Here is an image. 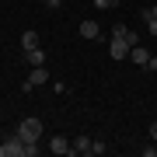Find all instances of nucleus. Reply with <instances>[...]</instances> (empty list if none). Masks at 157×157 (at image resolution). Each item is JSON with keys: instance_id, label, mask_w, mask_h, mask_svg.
<instances>
[{"instance_id": "obj_17", "label": "nucleus", "mask_w": 157, "mask_h": 157, "mask_svg": "<svg viewBox=\"0 0 157 157\" xmlns=\"http://www.w3.org/2000/svg\"><path fill=\"white\" fill-rule=\"evenodd\" d=\"M150 140H154V143H157V122H154V126H150Z\"/></svg>"}, {"instance_id": "obj_19", "label": "nucleus", "mask_w": 157, "mask_h": 157, "mask_svg": "<svg viewBox=\"0 0 157 157\" xmlns=\"http://www.w3.org/2000/svg\"><path fill=\"white\" fill-rule=\"evenodd\" d=\"M42 4H45V0H42Z\"/></svg>"}, {"instance_id": "obj_13", "label": "nucleus", "mask_w": 157, "mask_h": 157, "mask_svg": "<svg viewBox=\"0 0 157 157\" xmlns=\"http://www.w3.org/2000/svg\"><path fill=\"white\" fill-rule=\"evenodd\" d=\"M39 154V143H25V157H35Z\"/></svg>"}, {"instance_id": "obj_1", "label": "nucleus", "mask_w": 157, "mask_h": 157, "mask_svg": "<svg viewBox=\"0 0 157 157\" xmlns=\"http://www.w3.org/2000/svg\"><path fill=\"white\" fill-rule=\"evenodd\" d=\"M17 136H21L25 143H39V136H42V119H21V122H17V129H14Z\"/></svg>"}, {"instance_id": "obj_16", "label": "nucleus", "mask_w": 157, "mask_h": 157, "mask_svg": "<svg viewBox=\"0 0 157 157\" xmlns=\"http://www.w3.org/2000/svg\"><path fill=\"white\" fill-rule=\"evenodd\" d=\"M45 7H52V11H56V7H63V0H45Z\"/></svg>"}, {"instance_id": "obj_14", "label": "nucleus", "mask_w": 157, "mask_h": 157, "mask_svg": "<svg viewBox=\"0 0 157 157\" xmlns=\"http://www.w3.org/2000/svg\"><path fill=\"white\" fill-rule=\"evenodd\" d=\"M143 157H157V143L154 147H143Z\"/></svg>"}, {"instance_id": "obj_15", "label": "nucleus", "mask_w": 157, "mask_h": 157, "mask_svg": "<svg viewBox=\"0 0 157 157\" xmlns=\"http://www.w3.org/2000/svg\"><path fill=\"white\" fill-rule=\"evenodd\" d=\"M143 70H154V73H157V56H150V59H147V67H143Z\"/></svg>"}, {"instance_id": "obj_11", "label": "nucleus", "mask_w": 157, "mask_h": 157, "mask_svg": "<svg viewBox=\"0 0 157 157\" xmlns=\"http://www.w3.org/2000/svg\"><path fill=\"white\" fill-rule=\"evenodd\" d=\"M21 45H25V49H35V45H39V35H35V32H25L21 35Z\"/></svg>"}, {"instance_id": "obj_5", "label": "nucleus", "mask_w": 157, "mask_h": 157, "mask_svg": "<svg viewBox=\"0 0 157 157\" xmlns=\"http://www.w3.org/2000/svg\"><path fill=\"white\" fill-rule=\"evenodd\" d=\"M80 39H87V42L101 39V28H98V21H80Z\"/></svg>"}, {"instance_id": "obj_2", "label": "nucleus", "mask_w": 157, "mask_h": 157, "mask_svg": "<svg viewBox=\"0 0 157 157\" xmlns=\"http://www.w3.org/2000/svg\"><path fill=\"white\" fill-rule=\"evenodd\" d=\"M0 157H25V140L21 136H7L4 143H0Z\"/></svg>"}, {"instance_id": "obj_7", "label": "nucleus", "mask_w": 157, "mask_h": 157, "mask_svg": "<svg viewBox=\"0 0 157 157\" xmlns=\"http://www.w3.org/2000/svg\"><path fill=\"white\" fill-rule=\"evenodd\" d=\"M129 59H133L136 67H147V59H150V52H147L143 45H133V49H129Z\"/></svg>"}, {"instance_id": "obj_3", "label": "nucleus", "mask_w": 157, "mask_h": 157, "mask_svg": "<svg viewBox=\"0 0 157 157\" xmlns=\"http://www.w3.org/2000/svg\"><path fill=\"white\" fill-rule=\"evenodd\" d=\"M108 56L112 59H129V42L126 39H112L108 42Z\"/></svg>"}, {"instance_id": "obj_4", "label": "nucleus", "mask_w": 157, "mask_h": 157, "mask_svg": "<svg viewBox=\"0 0 157 157\" xmlns=\"http://www.w3.org/2000/svg\"><path fill=\"white\" fill-rule=\"evenodd\" d=\"M49 150L56 154V157H67V154H73V143L67 140V136H52V140H49Z\"/></svg>"}, {"instance_id": "obj_10", "label": "nucleus", "mask_w": 157, "mask_h": 157, "mask_svg": "<svg viewBox=\"0 0 157 157\" xmlns=\"http://www.w3.org/2000/svg\"><path fill=\"white\" fill-rule=\"evenodd\" d=\"M73 154H91V140L87 136H77L73 140Z\"/></svg>"}, {"instance_id": "obj_12", "label": "nucleus", "mask_w": 157, "mask_h": 157, "mask_svg": "<svg viewBox=\"0 0 157 157\" xmlns=\"http://www.w3.org/2000/svg\"><path fill=\"white\" fill-rule=\"evenodd\" d=\"M119 0H94V7H101V11H108V7H115Z\"/></svg>"}, {"instance_id": "obj_8", "label": "nucleus", "mask_w": 157, "mask_h": 157, "mask_svg": "<svg viewBox=\"0 0 157 157\" xmlns=\"http://www.w3.org/2000/svg\"><path fill=\"white\" fill-rule=\"evenodd\" d=\"M25 59H28L32 67H42V63H45V52L39 49V45H35V49H25Z\"/></svg>"}, {"instance_id": "obj_6", "label": "nucleus", "mask_w": 157, "mask_h": 157, "mask_svg": "<svg viewBox=\"0 0 157 157\" xmlns=\"http://www.w3.org/2000/svg\"><path fill=\"white\" fill-rule=\"evenodd\" d=\"M45 77H49V73H45V67H35V70H32V77L25 80V87H21V91H32V87L45 84Z\"/></svg>"}, {"instance_id": "obj_18", "label": "nucleus", "mask_w": 157, "mask_h": 157, "mask_svg": "<svg viewBox=\"0 0 157 157\" xmlns=\"http://www.w3.org/2000/svg\"><path fill=\"white\" fill-rule=\"evenodd\" d=\"M154 14H157V4H154Z\"/></svg>"}, {"instance_id": "obj_9", "label": "nucleus", "mask_w": 157, "mask_h": 157, "mask_svg": "<svg viewBox=\"0 0 157 157\" xmlns=\"http://www.w3.org/2000/svg\"><path fill=\"white\" fill-rule=\"evenodd\" d=\"M143 21H147V35H157V14H154V7H143Z\"/></svg>"}]
</instances>
